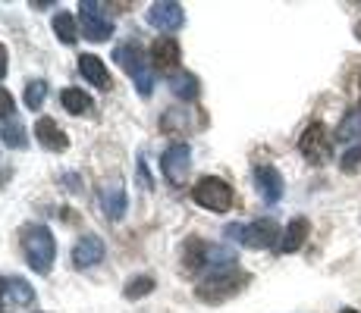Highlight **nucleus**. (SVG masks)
<instances>
[{
    "instance_id": "obj_1",
    "label": "nucleus",
    "mask_w": 361,
    "mask_h": 313,
    "mask_svg": "<svg viewBox=\"0 0 361 313\" xmlns=\"http://www.w3.org/2000/svg\"><path fill=\"white\" fill-rule=\"evenodd\" d=\"M183 269L185 273H230L235 269V254L230 248H220V245H207V241H189L183 250Z\"/></svg>"
},
{
    "instance_id": "obj_2",
    "label": "nucleus",
    "mask_w": 361,
    "mask_h": 313,
    "mask_svg": "<svg viewBox=\"0 0 361 313\" xmlns=\"http://www.w3.org/2000/svg\"><path fill=\"white\" fill-rule=\"evenodd\" d=\"M19 245H23V257L25 263L35 269V273L47 276L54 267V257H57V241H54L51 229L44 226H23V232H19Z\"/></svg>"
},
{
    "instance_id": "obj_3",
    "label": "nucleus",
    "mask_w": 361,
    "mask_h": 313,
    "mask_svg": "<svg viewBox=\"0 0 361 313\" xmlns=\"http://www.w3.org/2000/svg\"><path fill=\"white\" fill-rule=\"evenodd\" d=\"M252 282V276L242 273V269H230V273H220V276H211V279H204L195 288V298L204 304H224L230 301V298L239 295L245 285Z\"/></svg>"
},
{
    "instance_id": "obj_4",
    "label": "nucleus",
    "mask_w": 361,
    "mask_h": 313,
    "mask_svg": "<svg viewBox=\"0 0 361 313\" xmlns=\"http://www.w3.org/2000/svg\"><path fill=\"white\" fill-rule=\"evenodd\" d=\"M114 60L120 63V66L132 75V82H135L138 94H142V97H151V91H154V72H151L148 63H145L142 47H138L135 41H126V44H120V47L114 51Z\"/></svg>"
},
{
    "instance_id": "obj_5",
    "label": "nucleus",
    "mask_w": 361,
    "mask_h": 313,
    "mask_svg": "<svg viewBox=\"0 0 361 313\" xmlns=\"http://www.w3.org/2000/svg\"><path fill=\"white\" fill-rule=\"evenodd\" d=\"M192 198H195V204H201L204 210L226 213L233 207V188L220 176H204L195 182V188H192Z\"/></svg>"
},
{
    "instance_id": "obj_6",
    "label": "nucleus",
    "mask_w": 361,
    "mask_h": 313,
    "mask_svg": "<svg viewBox=\"0 0 361 313\" xmlns=\"http://www.w3.org/2000/svg\"><path fill=\"white\" fill-rule=\"evenodd\" d=\"M226 235L245 248H270V245H276V238H283L280 226H276L270 217H261V219L248 222V226H230Z\"/></svg>"
},
{
    "instance_id": "obj_7",
    "label": "nucleus",
    "mask_w": 361,
    "mask_h": 313,
    "mask_svg": "<svg viewBox=\"0 0 361 313\" xmlns=\"http://www.w3.org/2000/svg\"><path fill=\"white\" fill-rule=\"evenodd\" d=\"M79 23L82 34L88 41H110L114 38V19L104 13V4H92V0H82L79 4Z\"/></svg>"
},
{
    "instance_id": "obj_8",
    "label": "nucleus",
    "mask_w": 361,
    "mask_h": 313,
    "mask_svg": "<svg viewBox=\"0 0 361 313\" xmlns=\"http://www.w3.org/2000/svg\"><path fill=\"white\" fill-rule=\"evenodd\" d=\"M298 151H302V157L308 160V163H314V166H321L324 160H330L333 144H330L327 129H324L321 122H311L308 129L302 132V138H298Z\"/></svg>"
},
{
    "instance_id": "obj_9",
    "label": "nucleus",
    "mask_w": 361,
    "mask_h": 313,
    "mask_svg": "<svg viewBox=\"0 0 361 313\" xmlns=\"http://www.w3.org/2000/svg\"><path fill=\"white\" fill-rule=\"evenodd\" d=\"M189 163H192V151L189 144H170L161 157V170L173 185H183L189 176Z\"/></svg>"
},
{
    "instance_id": "obj_10",
    "label": "nucleus",
    "mask_w": 361,
    "mask_h": 313,
    "mask_svg": "<svg viewBox=\"0 0 361 313\" xmlns=\"http://www.w3.org/2000/svg\"><path fill=\"white\" fill-rule=\"evenodd\" d=\"M148 23L154 25L157 32H176V29H183V23H185V13H183V6L179 4H170V0H157V4H151L148 6Z\"/></svg>"
},
{
    "instance_id": "obj_11",
    "label": "nucleus",
    "mask_w": 361,
    "mask_h": 313,
    "mask_svg": "<svg viewBox=\"0 0 361 313\" xmlns=\"http://www.w3.org/2000/svg\"><path fill=\"white\" fill-rule=\"evenodd\" d=\"M104 260V238L98 235H82L73 248V267L75 269H92L94 263Z\"/></svg>"
},
{
    "instance_id": "obj_12",
    "label": "nucleus",
    "mask_w": 361,
    "mask_h": 313,
    "mask_svg": "<svg viewBox=\"0 0 361 313\" xmlns=\"http://www.w3.org/2000/svg\"><path fill=\"white\" fill-rule=\"evenodd\" d=\"M255 185H258V194L264 204H276V200L283 198V176L276 166H258L255 170Z\"/></svg>"
},
{
    "instance_id": "obj_13",
    "label": "nucleus",
    "mask_w": 361,
    "mask_h": 313,
    "mask_svg": "<svg viewBox=\"0 0 361 313\" xmlns=\"http://www.w3.org/2000/svg\"><path fill=\"white\" fill-rule=\"evenodd\" d=\"M35 135H38V144L44 151H54V154H60V151L69 148V135L63 129H60L57 122L51 120V116H44V120L35 122Z\"/></svg>"
},
{
    "instance_id": "obj_14",
    "label": "nucleus",
    "mask_w": 361,
    "mask_h": 313,
    "mask_svg": "<svg viewBox=\"0 0 361 313\" xmlns=\"http://www.w3.org/2000/svg\"><path fill=\"white\" fill-rule=\"evenodd\" d=\"M79 72H82V79L92 82L94 88H104V91L110 88V72H107V66H104V60L94 57V53H82V57H79Z\"/></svg>"
},
{
    "instance_id": "obj_15",
    "label": "nucleus",
    "mask_w": 361,
    "mask_h": 313,
    "mask_svg": "<svg viewBox=\"0 0 361 313\" xmlns=\"http://www.w3.org/2000/svg\"><path fill=\"white\" fill-rule=\"evenodd\" d=\"M101 207L110 219H120L126 213V188H123V182H107L101 188Z\"/></svg>"
},
{
    "instance_id": "obj_16",
    "label": "nucleus",
    "mask_w": 361,
    "mask_h": 313,
    "mask_svg": "<svg viewBox=\"0 0 361 313\" xmlns=\"http://www.w3.org/2000/svg\"><path fill=\"white\" fill-rule=\"evenodd\" d=\"M308 235H311V222L305 219V217H295L293 222L286 226V232H283V238H280V250L283 254H293V250H298L308 241Z\"/></svg>"
},
{
    "instance_id": "obj_17",
    "label": "nucleus",
    "mask_w": 361,
    "mask_h": 313,
    "mask_svg": "<svg viewBox=\"0 0 361 313\" xmlns=\"http://www.w3.org/2000/svg\"><path fill=\"white\" fill-rule=\"evenodd\" d=\"M151 63L157 69H176L179 66V44L173 38H157L151 44Z\"/></svg>"
},
{
    "instance_id": "obj_18",
    "label": "nucleus",
    "mask_w": 361,
    "mask_h": 313,
    "mask_svg": "<svg viewBox=\"0 0 361 313\" xmlns=\"http://www.w3.org/2000/svg\"><path fill=\"white\" fill-rule=\"evenodd\" d=\"M60 101H63V107L69 110L73 116H88L94 110V101H92V94H85L82 88H63V94H60Z\"/></svg>"
},
{
    "instance_id": "obj_19",
    "label": "nucleus",
    "mask_w": 361,
    "mask_h": 313,
    "mask_svg": "<svg viewBox=\"0 0 361 313\" xmlns=\"http://www.w3.org/2000/svg\"><path fill=\"white\" fill-rule=\"evenodd\" d=\"M170 88H173V94L183 97V101H195V97L201 94L198 79L192 72H173L170 75Z\"/></svg>"
},
{
    "instance_id": "obj_20",
    "label": "nucleus",
    "mask_w": 361,
    "mask_h": 313,
    "mask_svg": "<svg viewBox=\"0 0 361 313\" xmlns=\"http://www.w3.org/2000/svg\"><path fill=\"white\" fill-rule=\"evenodd\" d=\"M336 138L345 144L358 141L361 138V110H349V113H345V120L339 122V129H336Z\"/></svg>"
},
{
    "instance_id": "obj_21",
    "label": "nucleus",
    "mask_w": 361,
    "mask_h": 313,
    "mask_svg": "<svg viewBox=\"0 0 361 313\" xmlns=\"http://www.w3.org/2000/svg\"><path fill=\"white\" fill-rule=\"evenodd\" d=\"M0 138H4L10 148H25V129L23 122L13 116V120H6L4 125H0Z\"/></svg>"
},
{
    "instance_id": "obj_22",
    "label": "nucleus",
    "mask_w": 361,
    "mask_h": 313,
    "mask_svg": "<svg viewBox=\"0 0 361 313\" xmlns=\"http://www.w3.org/2000/svg\"><path fill=\"white\" fill-rule=\"evenodd\" d=\"M6 295H10L13 304H23V307L35 301V288L25 279H10L6 282Z\"/></svg>"
},
{
    "instance_id": "obj_23",
    "label": "nucleus",
    "mask_w": 361,
    "mask_h": 313,
    "mask_svg": "<svg viewBox=\"0 0 361 313\" xmlns=\"http://www.w3.org/2000/svg\"><path fill=\"white\" fill-rule=\"evenodd\" d=\"M154 291V276H135V279L126 282V288H123V295L129 298V301H138V298L151 295Z\"/></svg>"
},
{
    "instance_id": "obj_24",
    "label": "nucleus",
    "mask_w": 361,
    "mask_h": 313,
    "mask_svg": "<svg viewBox=\"0 0 361 313\" xmlns=\"http://www.w3.org/2000/svg\"><path fill=\"white\" fill-rule=\"evenodd\" d=\"M44 97H47V82L35 79V82H29V85H25L23 101H25V107H29V110H41V103H44Z\"/></svg>"
},
{
    "instance_id": "obj_25",
    "label": "nucleus",
    "mask_w": 361,
    "mask_h": 313,
    "mask_svg": "<svg viewBox=\"0 0 361 313\" xmlns=\"http://www.w3.org/2000/svg\"><path fill=\"white\" fill-rule=\"evenodd\" d=\"M54 32H57V38L63 41V44H75V23L69 13H57V16H54Z\"/></svg>"
},
{
    "instance_id": "obj_26",
    "label": "nucleus",
    "mask_w": 361,
    "mask_h": 313,
    "mask_svg": "<svg viewBox=\"0 0 361 313\" xmlns=\"http://www.w3.org/2000/svg\"><path fill=\"white\" fill-rule=\"evenodd\" d=\"M361 166V144H355V148H349L343 154V160H339V170L343 172H355Z\"/></svg>"
},
{
    "instance_id": "obj_27",
    "label": "nucleus",
    "mask_w": 361,
    "mask_h": 313,
    "mask_svg": "<svg viewBox=\"0 0 361 313\" xmlns=\"http://www.w3.org/2000/svg\"><path fill=\"white\" fill-rule=\"evenodd\" d=\"M13 113H16V103H13V94L10 91H4L0 88V120H13Z\"/></svg>"
},
{
    "instance_id": "obj_28",
    "label": "nucleus",
    "mask_w": 361,
    "mask_h": 313,
    "mask_svg": "<svg viewBox=\"0 0 361 313\" xmlns=\"http://www.w3.org/2000/svg\"><path fill=\"white\" fill-rule=\"evenodd\" d=\"M4 75H6V47L0 44V82H4Z\"/></svg>"
},
{
    "instance_id": "obj_29",
    "label": "nucleus",
    "mask_w": 361,
    "mask_h": 313,
    "mask_svg": "<svg viewBox=\"0 0 361 313\" xmlns=\"http://www.w3.org/2000/svg\"><path fill=\"white\" fill-rule=\"evenodd\" d=\"M6 282H10V279H0V298L6 295Z\"/></svg>"
},
{
    "instance_id": "obj_30",
    "label": "nucleus",
    "mask_w": 361,
    "mask_h": 313,
    "mask_svg": "<svg viewBox=\"0 0 361 313\" xmlns=\"http://www.w3.org/2000/svg\"><path fill=\"white\" fill-rule=\"evenodd\" d=\"M355 38H358V41H361V23H358V25H355Z\"/></svg>"
},
{
    "instance_id": "obj_31",
    "label": "nucleus",
    "mask_w": 361,
    "mask_h": 313,
    "mask_svg": "<svg viewBox=\"0 0 361 313\" xmlns=\"http://www.w3.org/2000/svg\"><path fill=\"white\" fill-rule=\"evenodd\" d=\"M339 313H358V310H352V307H345V310H339Z\"/></svg>"
}]
</instances>
